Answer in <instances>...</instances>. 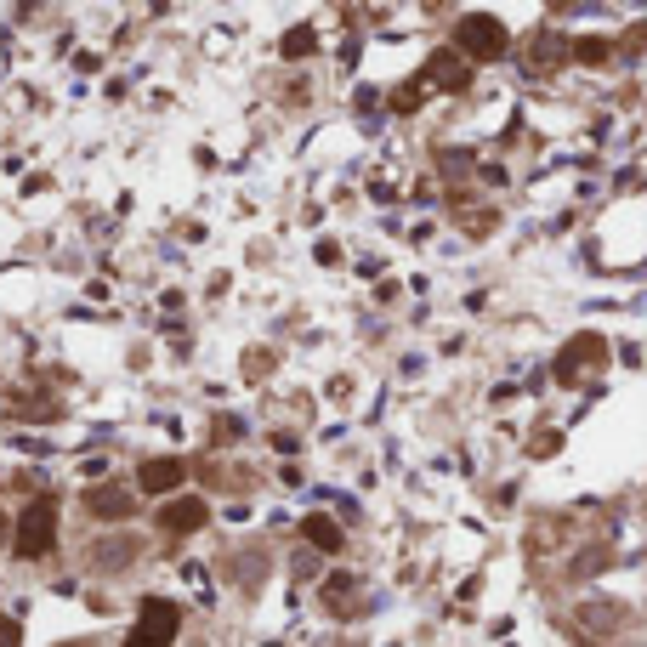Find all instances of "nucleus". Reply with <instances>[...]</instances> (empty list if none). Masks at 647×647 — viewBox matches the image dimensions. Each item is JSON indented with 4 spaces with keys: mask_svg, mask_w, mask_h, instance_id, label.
Returning a JSON list of instances; mask_svg holds the SVG:
<instances>
[{
    "mask_svg": "<svg viewBox=\"0 0 647 647\" xmlns=\"http://www.w3.org/2000/svg\"><path fill=\"white\" fill-rule=\"evenodd\" d=\"M176 630H182V608L165 602V596H148L131 636H125V647H176Z\"/></svg>",
    "mask_w": 647,
    "mask_h": 647,
    "instance_id": "f257e3e1",
    "label": "nucleus"
},
{
    "mask_svg": "<svg viewBox=\"0 0 647 647\" xmlns=\"http://www.w3.org/2000/svg\"><path fill=\"white\" fill-rule=\"evenodd\" d=\"M455 40H460V52L477 57V63H494V57H506V46H511V40H506V23L489 18V12H472V18H460Z\"/></svg>",
    "mask_w": 647,
    "mask_h": 647,
    "instance_id": "f03ea898",
    "label": "nucleus"
},
{
    "mask_svg": "<svg viewBox=\"0 0 647 647\" xmlns=\"http://www.w3.org/2000/svg\"><path fill=\"white\" fill-rule=\"evenodd\" d=\"M57 540V506L52 500H29V511L18 517V557H46Z\"/></svg>",
    "mask_w": 647,
    "mask_h": 647,
    "instance_id": "7ed1b4c3",
    "label": "nucleus"
},
{
    "mask_svg": "<svg viewBox=\"0 0 647 647\" xmlns=\"http://www.w3.org/2000/svg\"><path fill=\"white\" fill-rule=\"evenodd\" d=\"M591 364H608V347H602V335H574L557 358V381H579V369Z\"/></svg>",
    "mask_w": 647,
    "mask_h": 647,
    "instance_id": "20e7f679",
    "label": "nucleus"
},
{
    "mask_svg": "<svg viewBox=\"0 0 647 647\" xmlns=\"http://www.w3.org/2000/svg\"><path fill=\"white\" fill-rule=\"evenodd\" d=\"M210 523V506L205 500H171V506L159 511V528H165V534H171V540H182V534H193V528H205Z\"/></svg>",
    "mask_w": 647,
    "mask_h": 647,
    "instance_id": "39448f33",
    "label": "nucleus"
},
{
    "mask_svg": "<svg viewBox=\"0 0 647 647\" xmlns=\"http://www.w3.org/2000/svg\"><path fill=\"white\" fill-rule=\"evenodd\" d=\"M420 74H426V86H438V91H466L472 86V74H466V63H460L455 52H432Z\"/></svg>",
    "mask_w": 647,
    "mask_h": 647,
    "instance_id": "423d86ee",
    "label": "nucleus"
},
{
    "mask_svg": "<svg viewBox=\"0 0 647 647\" xmlns=\"http://www.w3.org/2000/svg\"><path fill=\"white\" fill-rule=\"evenodd\" d=\"M86 511L91 517H108V523H114V517H131V494L114 489V483H103V489L86 494Z\"/></svg>",
    "mask_w": 647,
    "mask_h": 647,
    "instance_id": "0eeeda50",
    "label": "nucleus"
},
{
    "mask_svg": "<svg viewBox=\"0 0 647 647\" xmlns=\"http://www.w3.org/2000/svg\"><path fill=\"white\" fill-rule=\"evenodd\" d=\"M137 483L148 494H171L176 483H182V460H148V466L137 472Z\"/></svg>",
    "mask_w": 647,
    "mask_h": 647,
    "instance_id": "6e6552de",
    "label": "nucleus"
},
{
    "mask_svg": "<svg viewBox=\"0 0 647 647\" xmlns=\"http://www.w3.org/2000/svg\"><path fill=\"white\" fill-rule=\"evenodd\" d=\"M301 534H307V540H313L318 551H341V540H347L335 517H307V523H301Z\"/></svg>",
    "mask_w": 647,
    "mask_h": 647,
    "instance_id": "1a4fd4ad",
    "label": "nucleus"
},
{
    "mask_svg": "<svg viewBox=\"0 0 647 647\" xmlns=\"http://www.w3.org/2000/svg\"><path fill=\"white\" fill-rule=\"evenodd\" d=\"M137 551L142 545L131 540V534H114V540L97 545V562H103V568H120V562H137Z\"/></svg>",
    "mask_w": 647,
    "mask_h": 647,
    "instance_id": "9d476101",
    "label": "nucleus"
},
{
    "mask_svg": "<svg viewBox=\"0 0 647 647\" xmlns=\"http://www.w3.org/2000/svg\"><path fill=\"white\" fill-rule=\"evenodd\" d=\"M579 619H585V630H619L625 619H619V608H608V602H585L579 608Z\"/></svg>",
    "mask_w": 647,
    "mask_h": 647,
    "instance_id": "9b49d317",
    "label": "nucleus"
},
{
    "mask_svg": "<svg viewBox=\"0 0 647 647\" xmlns=\"http://www.w3.org/2000/svg\"><path fill=\"white\" fill-rule=\"evenodd\" d=\"M279 52L290 57V63H296V57H313L318 52V35H313V29H290V35L279 40Z\"/></svg>",
    "mask_w": 647,
    "mask_h": 647,
    "instance_id": "f8f14e48",
    "label": "nucleus"
},
{
    "mask_svg": "<svg viewBox=\"0 0 647 647\" xmlns=\"http://www.w3.org/2000/svg\"><path fill=\"white\" fill-rule=\"evenodd\" d=\"M574 57H579V63H591V69H596V63H608V57H613V46H608V40H596V35H585V40H579V46H574Z\"/></svg>",
    "mask_w": 647,
    "mask_h": 647,
    "instance_id": "ddd939ff",
    "label": "nucleus"
},
{
    "mask_svg": "<svg viewBox=\"0 0 647 647\" xmlns=\"http://www.w3.org/2000/svg\"><path fill=\"white\" fill-rule=\"evenodd\" d=\"M562 35H540V46H534V69H551V63H562Z\"/></svg>",
    "mask_w": 647,
    "mask_h": 647,
    "instance_id": "4468645a",
    "label": "nucleus"
},
{
    "mask_svg": "<svg viewBox=\"0 0 647 647\" xmlns=\"http://www.w3.org/2000/svg\"><path fill=\"white\" fill-rule=\"evenodd\" d=\"M352 591H358V585H352V574H335L330 585H324V602H330V608H341V602H347Z\"/></svg>",
    "mask_w": 647,
    "mask_h": 647,
    "instance_id": "2eb2a0df",
    "label": "nucleus"
},
{
    "mask_svg": "<svg viewBox=\"0 0 647 647\" xmlns=\"http://www.w3.org/2000/svg\"><path fill=\"white\" fill-rule=\"evenodd\" d=\"M420 97H426V80H415V86H403L398 97H392V103H398L403 114H409V108H420Z\"/></svg>",
    "mask_w": 647,
    "mask_h": 647,
    "instance_id": "dca6fc26",
    "label": "nucleus"
},
{
    "mask_svg": "<svg viewBox=\"0 0 647 647\" xmlns=\"http://www.w3.org/2000/svg\"><path fill=\"white\" fill-rule=\"evenodd\" d=\"M245 375L256 381V375H273V352H250L245 358Z\"/></svg>",
    "mask_w": 647,
    "mask_h": 647,
    "instance_id": "f3484780",
    "label": "nucleus"
},
{
    "mask_svg": "<svg viewBox=\"0 0 647 647\" xmlns=\"http://www.w3.org/2000/svg\"><path fill=\"white\" fill-rule=\"evenodd\" d=\"M0 647H23V625H18V619H0Z\"/></svg>",
    "mask_w": 647,
    "mask_h": 647,
    "instance_id": "a211bd4d",
    "label": "nucleus"
},
{
    "mask_svg": "<svg viewBox=\"0 0 647 647\" xmlns=\"http://www.w3.org/2000/svg\"><path fill=\"white\" fill-rule=\"evenodd\" d=\"M233 438H239V420L222 415V420H216V443H233Z\"/></svg>",
    "mask_w": 647,
    "mask_h": 647,
    "instance_id": "6ab92c4d",
    "label": "nucleus"
},
{
    "mask_svg": "<svg viewBox=\"0 0 647 647\" xmlns=\"http://www.w3.org/2000/svg\"><path fill=\"white\" fill-rule=\"evenodd\" d=\"M69 647H91V642H69Z\"/></svg>",
    "mask_w": 647,
    "mask_h": 647,
    "instance_id": "aec40b11",
    "label": "nucleus"
},
{
    "mask_svg": "<svg viewBox=\"0 0 647 647\" xmlns=\"http://www.w3.org/2000/svg\"><path fill=\"white\" fill-rule=\"evenodd\" d=\"M0 540H6V523H0Z\"/></svg>",
    "mask_w": 647,
    "mask_h": 647,
    "instance_id": "412c9836",
    "label": "nucleus"
}]
</instances>
